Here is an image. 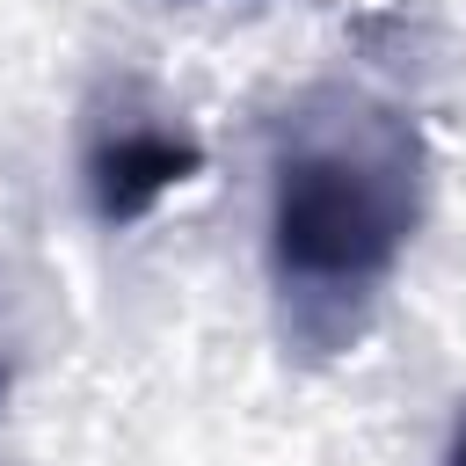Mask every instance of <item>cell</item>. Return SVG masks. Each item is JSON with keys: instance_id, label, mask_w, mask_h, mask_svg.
Here are the masks:
<instances>
[{"instance_id": "1", "label": "cell", "mask_w": 466, "mask_h": 466, "mask_svg": "<svg viewBox=\"0 0 466 466\" xmlns=\"http://www.w3.org/2000/svg\"><path fill=\"white\" fill-rule=\"evenodd\" d=\"M430 211V146L422 124L357 87L313 80L269 124V299L277 335L306 364H328L364 342L393 269L408 262Z\"/></svg>"}, {"instance_id": "2", "label": "cell", "mask_w": 466, "mask_h": 466, "mask_svg": "<svg viewBox=\"0 0 466 466\" xmlns=\"http://www.w3.org/2000/svg\"><path fill=\"white\" fill-rule=\"evenodd\" d=\"M87 204L102 226H138L167 189H182L197 167H204V146L167 124L160 109L146 102H116V109H95L87 124Z\"/></svg>"}, {"instance_id": "3", "label": "cell", "mask_w": 466, "mask_h": 466, "mask_svg": "<svg viewBox=\"0 0 466 466\" xmlns=\"http://www.w3.org/2000/svg\"><path fill=\"white\" fill-rule=\"evenodd\" d=\"M444 466H466V415L451 422V444H444Z\"/></svg>"}]
</instances>
